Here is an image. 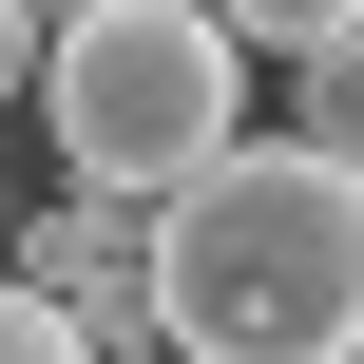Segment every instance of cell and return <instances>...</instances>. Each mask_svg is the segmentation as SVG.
I'll use <instances>...</instances> for the list:
<instances>
[{
    "instance_id": "6da1fadb",
    "label": "cell",
    "mask_w": 364,
    "mask_h": 364,
    "mask_svg": "<svg viewBox=\"0 0 364 364\" xmlns=\"http://www.w3.org/2000/svg\"><path fill=\"white\" fill-rule=\"evenodd\" d=\"M154 326L192 364H346L364 346V154L230 134L192 192H154Z\"/></svg>"
},
{
    "instance_id": "7a4b0ae2",
    "label": "cell",
    "mask_w": 364,
    "mask_h": 364,
    "mask_svg": "<svg viewBox=\"0 0 364 364\" xmlns=\"http://www.w3.org/2000/svg\"><path fill=\"white\" fill-rule=\"evenodd\" d=\"M38 134H58V173H77L96 211H154V192H192V173L250 134V38H230L211 0H58V38H38Z\"/></svg>"
},
{
    "instance_id": "3957f363",
    "label": "cell",
    "mask_w": 364,
    "mask_h": 364,
    "mask_svg": "<svg viewBox=\"0 0 364 364\" xmlns=\"http://www.w3.org/2000/svg\"><path fill=\"white\" fill-rule=\"evenodd\" d=\"M288 134H307V154H364V19L288 58Z\"/></svg>"
},
{
    "instance_id": "277c9868",
    "label": "cell",
    "mask_w": 364,
    "mask_h": 364,
    "mask_svg": "<svg viewBox=\"0 0 364 364\" xmlns=\"http://www.w3.org/2000/svg\"><path fill=\"white\" fill-rule=\"evenodd\" d=\"M0 364H96V326H77L38 269H0Z\"/></svg>"
},
{
    "instance_id": "5b68a950",
    "label": "cell",
    "mask_w": 364,
    "mask_h": 364,
    "mask_svg": "<svg viewBox=\"0 0 364 364\" xmlns=\"http://www.w3.org/2000/svg\"><path fill=\"white\" fill-rule=\"evenodd\" d=\"M211 19H230V38H250V58H307V38H346L364 0H211Z\"/></svg>"
},
{
    "instance_id": "8992f818",
    "label": "cell",
    "mask_w": 364,
    "mask_h": 364,
    "mask_svg": "<svg viewBox=\"0 0 364 364\" xmlns=\"http://www.w3.org/2000/svg\"><path fill=\"white\" fill-rule=\"evenodd\" d=\"M38 38H58V0H0V96H38Z\"/></svg>"
},
{
    "instance_id": "52a82bcc",
    "label": "cell",
    "mask_w": 364,
    "mask_h": 364,
    "mask_svg": "<svg viewBox=\"0 0 364 364\" xmlns=\"http://www.w3.org/2000/svg\"><path fill=\"white\" fill-rule=\"evenodd\" d=\"M173 364H192V346H173Z\"/></svg>"
}]
</instances>
